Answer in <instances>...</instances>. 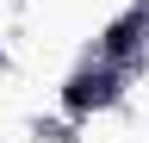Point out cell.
Instances as JSON below:
<instances>
[{"mask_svg":"<svg viewBox=\"0 0 149 143\" xmlns=\"http://www.w3.org/2000/svg\"><path fill=\"white\" fill-rule=\"evenodd\" d=\"M112 100H118V75H112V68H81V75H68V87H62V106L74 118L93 112V106H112Z\"/></svg>","mask_w":149,"mask_h":143,"instance_id":"6da1fadb","label":"cell"},{"mask_svg":"<svg viewBox=\"0 0 149 143\" xmlns=\"http://www.w3.org/2000/svg\"><path fill=\"white\" fill-rule=\"evenodd\" d=\"M143 38H149V13H143V6H130L124 19H112V25H106V38H100V50H106L112 62H118V56H130V50H137Z\"/></svg>","mask_w":149,"mask_h":143,"instance_id":"7a4b0ae2","label":"cell"}]
</instances>
